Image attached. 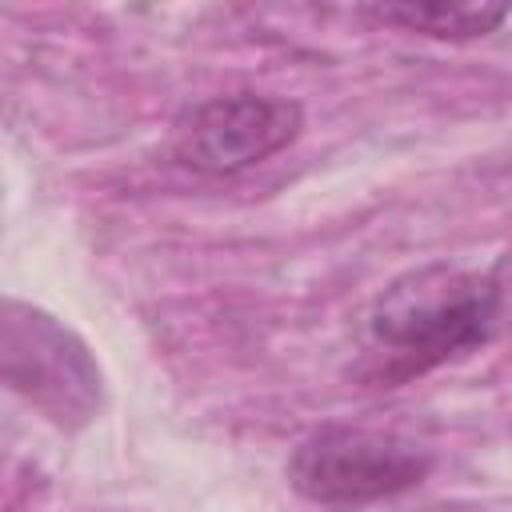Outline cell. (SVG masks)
I'll return each instance as SVG.
<instances>
[{"instance_id":"6da1fadb","label":"cell","mask_w":512,"mask_h":512,"mask_svg":"<svg viewBox=\"0 0 512 512\" xmlns=\"http://www.w3.org/2000/svg\"><path fill=\"white\" fill-rule=\"evenodd\" d=\"M504 308V288L492 272L428 264L392 280L372 312L368 332L384 356L380 380H408L444 360L480 348Z\"/></svg>"},{"instance_id":"7a4b0ae2","label":"cell","mask_w":512,"mask_h":512,"mask_svg":"<svg viewBox=\"0 0 512 512\" xmlns=\"http://www.w3.org/2000/svg\"><path fill=\"white\" fill-rule=\"evenodd\" d=\"M0 364L12 392L40 408L56 428H84L104 400V376L88 344L24 300L4 304Z\"/></svg>"},{"instance_id":"3957f363","label":"cell","mask_w":512,"mask_h":512,"mask_svg":"<svg viewBox=\"0 0 512 512\" xmlns=\"http://www.w3.org/2000/svg\"><path fill=\"white\" fill-rule=\"evenodd\" d=\"M432 472V452L396 432L328 424L304 436L288 460V484L328 508L400 496Z\"/></svg>"},{"instance_id":"277c9868","label":"cell","mask_w":512,"mask_h":512,"mask_svg":"<svg viewBox=\"0 0 512 512\" xmlns=\"http://www.w3.org/2000/svg\"><path fill=\"white\" fill-rule=\"evenodd\" d=\"M304 112L296 100L264 92L212 96L188 108L172 128V160L200 176L244 172L300 136Z\"/></svg>"},{"instance_id":"5b68a950","label":"cell","mask_w":512,"mask_h":512,"mask_svg":"<svg viewBox=\"0 0 512 512\" xmlns=\"http://www.w3.org/2000/svg\"><path fill=\"white\" fill-rule=\"evenodd\" d=\"M368 16L432 40H476L496 32L512 16V8L508 4H376L368 8Z\"/></svg>"}]
</instances>
